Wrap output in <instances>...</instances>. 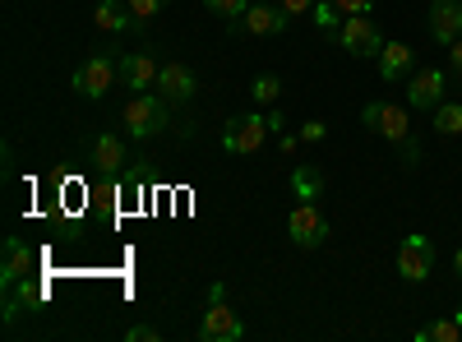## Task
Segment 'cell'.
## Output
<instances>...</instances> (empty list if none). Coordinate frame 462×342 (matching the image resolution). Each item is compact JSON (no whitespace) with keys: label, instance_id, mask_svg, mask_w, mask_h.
<instances>
[{"label":"cell","instance_id":"33","mask_svg":"<svg viewBox=\"0 0 462 342\" xmlns=\"http://www.w3.org/2000/svg\"><path fill=\"white\" fill-rule=\"evenodd\" d=\"M453 319H457V324H462V306H457V310H453Z\"/></svg>","mask_w":462,"mask_h":342},{"label":"cell","instance_id":"12","mask_svg":"<svg viewBox=\"0 0 462 342\" xmlns=\"http://www.w3.org/2000/svg\"><path fill=\"white\" fill-rule=\"evenodd\" d=\"M430 37L444 47H453L462 37V0H435L430 5Z\"/></svg>","mask_w":462,"mask_h":342},{"label":"cell","instance_id":"2","mask_svg":"<svg viewBox=\"0 0 462 342\" xmlns=\"http://www.w3.org/2000/svg\"><path fill=\"white\" fill-rule=\"evenodd\" d=\"M337 47L352 51V56H361V60H379L383 37H379V28L370 23V14H346L342 28H337Z\"/></svg>","mask_w":462,"mask_h":342},{"label":"cell","instance_id":"19","mask_svg":"<svg viewBox=\"0 0 462 342\" xmlns=\"http://www.w3.org/2000/svg\"><path fill=\"white\" fill-rule=\"evenodd\" d=\"M310 19H315V28L319 32H328V37H337V28H342V10L333 5V0H315V10H310Z\"/></svg>","mask_w":462,"mask_h":342},{"label":"cell","instance_id":"29","mask_svg":"<svg viewBox=\"0 0 462 342\" xmlns=\"http://www.w3.org/2000/svg\"><path fill=\"white\" fill-rule=\"evenodd\" d=\"M282 10L287 14H305V10H315V0H282Z\"/></svg>","mask_w":462,"mask_h":342},{"label":"cell","instance_id":"8","mask_svg":"<svg viewBox=\"0 0 462 342\" xmlns=\"http://www.w3.org/2000/svg\"><path fill=\"white\" fill-rule=\"evenodd\" d=\"M199 337H204V342H241V337H245V324L236 319V310H231V306H222V300H208L204 324H199Z\"/></svg>","mask_w":462,"mask_h":342},{"label":"cell","instance_id":"31","mask_svg":"<svg viewBox=\"0 0 462 342\" xmlns=\"http://www.w3.org/2000/svg\"><path fill=\"white\" fill-rule=\"evenodd\" d=\"M448 65L462 74V42H453V47H448Z\"/></svg>","mask_w":462,"mask_h":342},{"label":"cell","instance_id":"27","mask_svg":"<svg viewBox=\"0 0 462 342\" xmlns=\"http://www.w3.org/2000/svg\"><path fill=\"white\" fill-rule=\"evenodd\" d=\"M333 5H337L342 14H370V5H374V0H333Z\"/></svg>","mask_w":462,"mask_h":342},{"label":"cell","instance_id":"28","mask_svg":"<svg viewBox=\"0 0 462 342\" xmlns=\"http://www.w3.org/2000/svg\"><path fill=\"white\" fill-rule=\"evenodd\" d=\"M268 130H273V134H287V116H282V111H268Z\"/></svg>","mask_w":462,"mask_h":342},{"label":"cell","instance_id":"16","mask_svg":"<svg viewBox=\"0 0 462 342\" xmlns=\"http://www.w3.org/2000/svg\"><path fill=\"white\" fill-rule=\"evenodd\" d=\"M411 60H416V51L411 47H402V42H383V51H379V79H402V74L411 69Z\"/></svg>","mask_w":462,"mask_h":342},{"label":"cell","instance_id":"5","mask_svg":"<svg viewBox=\"0 0 462 342\" xmlns=\"http://www.w3.org/2000/svg\"><path fill=\"white\" fill-rule=\"evenodd\" d=\"M273 134L268 130V121L263 116H231L226 125H222V143H226V153H259L263 148V139Z\"/></svg>","mask_w":462,"mask_h":342},{"label":"cell","instance_id":"23","mask_svg":"<svg viewBox=\"0 0 462 342\" xmlns=\"http://www.w3.org/2000/svg\"><path fill=\"white\" fill-rule=\"evenodd\" d=\"M204 10H213L217 19H241L250 10V0H204Z\"/></svg>","mask_w":462,"mask_h":342},{"label":"cell","instance_id":"18","mask_svg":"<svg viewBox=\"0 0 462 342\" xmlns=\"http://www.w3.org/2000/svg\"><path fill=\"white\" fill-rule=\"evenodd\" d=\"M291 195L315 204V199L324 195V171H319L315 162H296V167H291Z\"/></svg>","mask_w":462,"mask_h":342},{"label":"cell","instance_id":"9","mask_svg":"<svg viewBox=\"0 0 462 342\" xmlns=\"http://www.w3.org/2000/svg\"><path fill=\"white\" fill-rule=\"evenodd\" d=\"M195 88H199V79H195V69H189V65L167 60V65L158 69V93H162L171 106H185L189 97H195Z\"/></svg>","mask_w":462,"mask_h":342},{"label":"cell","instance_id":"11","mask_svg":"<svg viewBox=\"0 0 462 342\" xmlns=\"http://www.w3.org/2000/svg\"><path fill=\"white\" fill-rule=\"evenodd\" d=\"M158 60H152L148 51H125L121 56V84L134 88V93H148V88H158Z\"/></svg>","mask_w":462,"mask_h":342},{"label":"cell","instance_id":"17","mask_svg":"<svg viewBox=\"0 0 462 342\" xmlns=\"http://www.w3.org/2000/svg\"><path fill=\"white\" fill-rule=\"evenodd\" d=\"M88 158H93L97 171H121V162H125V143L116 139V134H97L93 148H88Z\"/></svg>","mask_w":462,"mask_h":342},{"label":"cell","instance_id":"15","mask_svg":"<svg viewBox=\"0 0 462 342\" xmlns=\"http://www.w3.org/2000/svg\"><path fill=\"white\" fill-rule=\"evenodd\" d=\"M93 23H97L102 32H116V37H121V32H130L139 19H134V10H130V5H121V0H102L97 14H93Z\"/></svg>","mask_w":462,"mask_h":342},{"label":"cell","instance_id":"1","mask_svg":"<svg viewBox=\"0 0 462 342\" xmlns=\"http://www.w3.org/2000/svg\"><path fill=\"white\" fill-rule=\"evenodd\" d=\"M121 121L134 139H152V134H162L171 125V102L162 93H134L121 111Z\"/></svg>","mask_w":462,"mask_h":342},{"label":"cell","instance_id":"4","mask_svg":"<svg viewBox=\"0 0 462 342\" xmlns=\"http://www.w3.org/2000/svg\"><path fill=\"white\" fill-rule=\"evenodd\" d=\"M287 236H291L300 250H315V245L328 241V217H324L310 199H300V204L291 208V217H287Z\"/></svg>","mask_w":462,"mask_h":342},{"label":"cell","instance_id":"7","mask_svg":"<svg viewBox=\"0 0 462 342\" xmlns=\"http://www.w3.org/2000/svg\"><path fill=\"white\" fill-rule=\"evenodd\" d=\"M398 273L407 282H426L435 273V245L426 236H402V245H398Z\"/></svg>","mask_w":462,"mask_h":342},{"label":"cell","instance_id":"20","mask_svg":"<svg viewBox=\"0 0 462 342\" xmlns=\"http://www.w3.org/2000/svg\"><path fill=\"white\" fill-rule=\"evenodd\" d=\"M462 342V324L457 319H435V324H426V328H416V342Z\"/></svg>","mask_w":462,"mask_h":342},{"label":"cell","instance_id":"22","mask_svg":"<svg viewBox=\"0 0 462 342\" xmlns=\"http://www.w3.org/2000/svg\"><path fill=\"white\" fill-rule=\"evenodd\" d=\"M250 97L263 102V106H273V102L282 97V79H278V74H259V79L250 84Z\"/></svg>","mask_w":462,"mask_h":342},{"label":"cell","instance_id":"26","mask_svg":"<svg viewBox=\"0 0 462 342\" xmlns=\"http://www.w3.org/2000/svg\"><path fill=\"white\" fill-rule=\"evenodd\" d=\"M125 337H130V342H158L162 333H158V328H152V324H134V328H130Z\"/></svg>","mask_w":462,"mask_h":342},{"label":"cell","instance_id":"14","mask_svg":"<svg viewBox=\"0 0 462 342\" xmlns=\"http://www.w3.org/2000/svg\"><path fill=\"white\" fill-rule=\"evenodd\" d=\"M32 269H37V254H32L19 236H10V241H5V263H0V278H5V287L32 278Z\"/></svg>","mask_w":462,"mask_h":342},{"label":"cell","instance_id":"24","mask_svg":"<svg viewBox=\"0 0 462 342\" xmlns=\"http://www.w3.org/2000/svg\"><path fill=\"white\" fill-rule=\"evenodd\" d=\"M125 5L134 10V19H139V23H148L152 14H162V10L171 5V0H125Z\"/></svg>","mask_w":462,"mask_h":342},{"label":"cell","instance_id":"21","mask_svg":"<svg viewBox=\"0 0 462 342\" xmlns=\"http://www.w3.org/2000/svg\"><path fill=\"white\" fill-rule=\"evenodd\" d=\"M435 130L439 134H462V102H439L435 106Z\"/></svg>","mask_w":462,"mask_h":342},{"label":"cell","instance_id":"25","mask_svg":"<svg viewBox=\"0 0 462 342\" xmlns=\"http://www.w3.org/2000/svg\"><path fill=\"white\" fill-rule=\"evenodd\" d=\"M324 134H328V125H324V121H305V125H300V143H319Z\"/></svg>","mask_w":462,"mask_h":342},{"label":"cell","instance_id":"13","mask_svg":"<svg viewBox=\"0 0 462 342\" xmlns=\"http://www.w3.org/2000/svg\"><path fill=\"white\" fill-rule=\"evenodd\" d=\"M407 102L420 106V111H435L444 102V69H416L411 88H407Z\"/></svg>","mask_w":462,"mask_h":342},{"label":"cell","instance_id":"6","mask_svg":"<svg viewBox=\"0 0 462 342\" xmlns=\"http://www.w3.org/2000/svg\"><path fill=\"white\" fill-rule=\"evenodd\" d=\"M361 125H370L374 134L393 139V143L411 139V121H407V111H402V106H393V102H365V111H361Z\"/></svg>","mask_w":462,"mask_h":342},{"label":"cell","instance_id":"32","mask_svg":"<svg viewBox=\"0 0 462 342\" xmlns=\"http://www.w3.org/2000/svg\"><path fill=\"white\" fill-rule=\"evenodd\" d=\"M453 273H457V278H462V250H457V254H453Z\"/></svg>","mask_w":462,"mask_h":342},{"label":"cell","instance_id":"3","mask_svg":"<svg viewBox=\"0 0 462 342\" xmlns=\"http://www.w3.org/2000/svg\"><path fill=\"white\" fill-rule=\"evenodd\" d=\"M116 79H121V65L106 60V56H88L79 69H74V93L88 97V102H97V97H106V93H111V84H116Z\"/></svg>","mask_w":462,"mask_h":342},{"label":"cell","instance_id":"30","mask_svg":"<svg viewBox=\"0 0 462 342\" xmlns=\"http://www.w3.org/2000/svg\"><path fill=\"white\" fill-rule=\"evenodd\" d=\"M278 143H282V158H291V153H296V143H300V134H282Z\"/></svg>","mask_w":462,"mask_h":342},{"label":"cell","instance_id":"10","mask_svg":"<svg viewBox=\"0 0 462 342\" xmlns=\"http://www.w3.org/2000/svg\"><path fill=\"white\" fill-rule=\"evenodd\" d=\"M231 23H236V32H250V37H273V32H282L291 23V14L278 10V5H250L241 19H231Z\"/></svg>","mask_w":462,"mask_h":342}]
</instances>
